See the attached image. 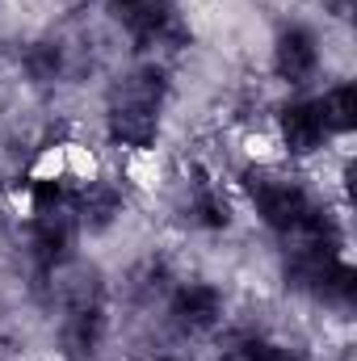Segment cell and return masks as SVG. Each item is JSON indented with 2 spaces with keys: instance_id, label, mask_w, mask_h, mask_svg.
I'll list each match as a JSON object with an SVG mask.
<instances>
[{
  "instance_id": "cell-1",
  "label": "cell",
  "mask_w": 357,
  "mask_h": 361,
  "mask_svg": "<svg viewBox=\"0 0 357 361\" xmlns=\"http://www.w3.org/2000/svg\"><path fill=\"white\" fill-rule=\"evenodd\" d=\"M169 92V80H164V68L147 63L139 72H131L122 80V89L109 105V139L118 147H152L156 135H160V101Z\"/></svg>"
},
{
  "instance_id": "cell-2",
  "label": "cell",
  "mask_w": 357,
  "mask_h": 361,
  "mask_svg": "<svg viewBox=\"0 0 357 361\" xmlns=\"http://www.w3.org/2000/svg\"><path fill=\"white\" fill-rule=\"evenodd\" d=\"M244 185H248V197H253L261 223H265L269 231H277V235H294L303 227V219L315 210V202L307 197V189L290 177H277V173L261 169V173H248Z\"/></svg>"
},
{
  "instance_id": "cell-3",
  "label": "cell",
  "mask_w": 357,
  "mask_h": 361,
  "mask_svg": "<svg viewBox=\"0 0 357 361\" xmlns=\"http://www.w3.org/2000/svg\"><path fill=\"white\" fill-rule=\"evenodd\" d=\"M109 8L131 30L139 51H156V47L181 51L189 42V30H185L173 0H109Z\"/></svg>"
},
{
  "instance_id": "cell-4",
  "label": "cell",
  "mask_w": 357,
  "mask_h": 361,
  "mask_svg": "<svg viewBox=\"0 0 357 361\" xmlns=\"http://www.w3.org/2000/svg\"><path fill=\"white\" fill-rule=\"evenodd\" d=\"M76 210L59 206V210H34V235H30V257L38 273H55L72 257V240H76Z\"/></svg>"
},
{
  "instance_id": "cell-5",
  "label": "cell",
  "mask_w": 357,
  "mask_h": 361,
  "mask_svg": "<svg viewBox=\"0 0 357 361\" xmlns=\"http://www.w3.org/2000/svg\"><path fill=\"white\" fill-rule=\"evenodd\" d=\"M105 336V307L97 294H76L68 315H63V328H59V345H63V357L68 361H89L97 353Z\"/></svg>"
},
{
  "instance_id": "cell-6",
  "label": "cell",
  "mask_w": 357,
  "mask_h": 361,
  "mask_svg": "<svg viewBox=\"0 0 357 361\" xmlns=\"http://www.w3.org/2000/svg\"><path fill=\"white\" fill-rule=\"evenodd\" d=\"M320 68V47H315V34L303 30V25H290L277 34V47H273V72L290 85H303L311 80Z\"/></svg>"
},
{
  "instance_id": "cell-7",
  "label": "cell",
  "mask_w": 357,
  "mask_h": 361,
  "mask_svg": "<svg viewBox=\"0 0 357 361\" xmlns=\"http://www.w3.org/2000/svg\"><path fill=\"white\" fill-rule=\"evenodd\" d=\"M277 130H282V143H286L290 156H311V152H320L324 139H328V126H324L315 101H290V105L277 114Z\"/></svg>"
},
{
  "instance_id": "cell-8",
  "label": "cell",
  "mask_w": 357,
  "mask_h": 361,
  "mask_svg": "<svg viewBox=\"0 0 357 361\" xmlns=\"http://www.w3.org/2000/svg\"><path fill=\"white\" fill-rule=\"evenodd\" d=\"M169 311H173L177 328H185V332H206L223 315V294L214 286H206V281H185L177 294H173V307Z\"/></svg>"
},
{
  "instance_id": "cell-9",
  "label": "cell",
  "mask_w": 357,
  "mask_h": 361,
  "mask_svg": "<svg viewBox=\"0 0 357 361\" xmlns=\"http://www.w3.org/2000/svg\"><path fill=\"white\" fill-rule=\"evenodd\" d=\"M315 105H320V118H324L328 130L349 135V130L357 126V89L353 85H337V89H328Z\"/></svg>"
},
{
  "instance_id": "cell-10",
  "label": "cell",
  "mask_w": 357,
  "mask_h": 361,
  "mask_svg": "<svg viewBox=\"0 0 357 361\" xmlns=\"http://www.w3.org/2000/svg\"><path fill=\"white\" fill-rule=\"evenodd\" d=\"M21 72H25L34 85H51V80H59V72H63V47L51 42V38L30 42L25 55H21Z\"/></svg>"
},
{
  "instance_id": "cell-11",
  "label": "cell",
  "mask_w": 357,
  "mask_h": 361,
  "mask_svg": "<svg viewBox=\"0 0 357 361\" xmlns=\"http://www.w3.org/2000/svg\"><path fill=\"white\" fill-rule=\"evenodd\" d=\"M193 214H198V223L210 227V231H219V227L231 223V206H227L223 189L210 185V180H198V189H193Z\"/></svg>"
},
{
  "instance_id": "cell-12",
  "label": "cell",
  "mask_w": 357,
  "mask_h": 361,
  "mask_svg": "<svg viewBox=\"0 0 357 361\" xmlns=\"http://www.w3.org/2000/svg\"><path fill=\"white\" fill-rule=\"evenodd\" d=\"M236 361H298V357L282 345H269V341H244L236 349Z\"/></svg>"
},
{
  "instance_id": "cell-13",
  "label": "cell",
  "mask_w": 357,
  "mask_h": 361,
  "mask_svg": "<svg viewBox=\"0 0 357 361\" xmlns=\"http://www.w3.org/2000/svg\"><path fill=\"white\" fill-rule=\"evenodd\" d=\"M353 4H357V0H324V8H328L332 17H349V13H353Z\"/></svg>"
},
{
  "instance_id": "cell-14",
  "label": "cell",
  "mask_w": 357,
  "mask_h": 361,
  "mask_svg": "<svg viewBox=\"0 0 357 361\" xmlns=\"http://www.w3.org/2000/svg\"><path fill=\"white\" fill-rule=\"evenodd\" d=\"M160 361H181V357H160Z\"/></svg>"
}]
</instances>
